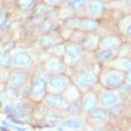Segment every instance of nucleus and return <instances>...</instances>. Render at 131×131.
Returning a JSON list of instances; mask_svg holds the SVG:
<instances>
[{
  "mask_svg": "<svg viewBox=\"0 0 131 131\" xmlns=\"http://www.w3.org/2000/svg\"><path fill=\"white\" fill-rule=\"evenodd\" d=\"M101 35L99 32L96 33H88L85 34L82 40L80 43L81 48L85 51L93 53L99 48V43L100 40Z\"/></svg>",
  "mask_w": 131,
  "mask_h": 131,
  "instance_id": "obj_12",
  "label": "nucleus"
},
{
  "mask_svg": "<svg viewBox=\"0 0 131 131\" xmlns=\"http://www.w3.org/2000/svg\"><path fill=\"white\" fill-rule=\"evenodd\" d=\"M64 42L63 43H60L58 44V45L51 46V47L47 48L46 50L43 51L47 54L49 57H54V58H58L63 59L64 55Z\"/></svg>",
  "mask_w": 131,
  "mask_h": 131,
  "instance_id": "obj_22",
  "label": "nucleus"
},
{
  "mask_svg": "<svg viewBox=\"0 0 131 131\" xmlns=\"http://www.w3.org/2000/svg\"><path fill=\"white\" fill-rule=\"evenodd\" d=\"M125 42L123 37L118 34H107L101 35L99 43V48L106 50H118V48Z\"/></svg>",
  "mask_w": 131,
  "mask_h": 131,
  "instance_id": "obj_6",
  "label": "nucleus"
},
{
  "mask_svg": "<svg viewBox=\"0 0 131 131\" xmlns=\"http://www.w3.org/2000/svg\"><path fill=\"white\" fill-rule=\"evenodd\" d=\"M58 1H59V8L68 5L69 0H58Z\"/></svg>",
  "mask_w": 131,
  "mask_h": 131,
  "instance_id": "obj_38",
  "label": "nucleus"
},
{
  "mask_svg": "<svg viewBox=\"0 0 131 131\" xmlns=\"http://www.w3.org/2000/svg\"><path fill=\"white\" fill-rule=\"evenodd\" d=\"M46 104L52 107H58L63 105L65 102L64 96L62 95L61 93H50L46 99Z\"/></svg>",
  "mask_w": 131,
  "mask_h": 131,
  "instance_id": "obj_25",
  "label": "nucleus"
},
{
  "mask_svg": "<svg viewBox=\"0 0 131 131\" xmlns=\"http://www.w3.org/2000/svg\"><path fill=\"white\" fill-rule=\"evenodd\" d=\"M75 82L80 89H91L97 82V76L93 71H81L75 77Z\"/></svg>",
  "mask_w": 131,
  "mask_h": 131,
  "instance_id": "obj_8",
  "label": "nucleus"
},
{
  "mask_svg": "<svg viewBox=\"0 0 131 131\" xmlns=\"http://www.w3.org/2000/svg\"><path fill=\"white\" fill-rule=\"evenodd\" d=\"M112 1H119V0H112Z\"/></svg>",
  "mask_w": 131,
  "mask_h": 131,
  "instance_id": "obj_40",
  "label": "nucleus"
},
{
  "mask_svg": "<svg viewBox=\"0 0 131 131\" xmlns=\"http://www.w3.org/2000/svg\"><path fill=\"white\" fill-rule=\"evenodd\" d=\"M44 67L46 72L50 75H58L63 72L66 68V64L62 58L49 57L44 63Z\"/></svg>",
  "mask_w": 131,
  "mask_h": 131,
  "instance_id": "obj_13",
  "label": "nucleus"
},
{
  "mask_svg": "<svg viewBox=\"0 0 131 131\" xmlns=\"http://www.w3.org/2000/svg\"><path fill=\"white\" fill-rule=\"evenodd\" d=\"M123 107L122 104H116V105L111 106L110 112H112V114H113L114 116H117L123 112Z\"/></svg>",
  "mask_w": 131,
  "mask_h": 131,
  "instance_id": "obj_32",
  "label": "nucleus"
},
{
  "mask_svg": "<svg viewBox=\"0 0 131 131\" xmlns=\"http://www.w3.org/2000/svg\"><path fill=\"white\" fill-rule=\"evenodd\" d=\"M9 11L7 10L6 8L5 9H0V25H1L2 23L4 21V20H5L7 17L9 16Z\"/></svg>",
  "mask_w": 131,
  "mask_h": 131,
  "instance_id": "obj_36",
  "label": "nucleus"
},
{
  "mask_svg": "<svg viewBox=\"0 0 131 131\" xmlns=\"http://www.w3.org/2000/svg\"><path fill=\"white\" fill-rule=\"evenodd\" d=\"M60 23L61 21L56 17V13L55 16L50 15L48 16L44 17L40 20V21L37 26V31H38L39 35L58 29Z\"/></svg>",
  "mask_w": 131,
  "mask_h": 131,
  "instance_id": "obj_11",
  "label": "nucleus"
},
{
  "mask_svg": "<svg viewBox=\"0 0 131 131\" xmlns=\"http://www.w3.org/2000/svg\"><path fill=\"white\" fill-rule=\"evenodd\" d=\"M117 34L123 37L125 41L130 42L131 38V14L123 15L117 21Z\"/></svg>",
  "mask_w": 131,
  "mask_h": 131,
  "instance_id": "obj_10",
  "label": "nucleus"
},
{
  "mask_svg": "<svg viewBox=\"0 0 131 131\" xmlns=\"http://www.w3.org/2000/svg\"><path fill=\"white\" fill-rule=\"evenodd\" d=\"M14 113V115L17 117H24V112L23 111V109L21 108V106H16L12 109V112Z\"/></svg>",
  "mask_w": 131,
  "mask_h": 131,
  "instance_id": "obj_35",
  "label": "nucleus"
},
{
  "mask_svg": "<svg viewBox=\"0 0 131 131\" xmlns=\"http://www.w3.org/2000/svg\"><path fill=\"white\" fill-rule=\"evenodd\" d=\"M105 65H108L109 68L122 71L127 73L131 70V58H124V57H118L112 59L111 61L105 63Z\"/></svg>",
  "mask_w": 131,
  "mask_h": 131,
  "instance_id": "obj_16",
  "label": "nucleus"
},
{
  "mask_svg": "<svg viewBox=\"0 0 131 131\" xmlns=\"http://www.w3.org/2000/svg\"><path fill=\"white\" fill-rule=\"evenodd\" d=\"M6 8V0H0V9Z\"/></svg>",
  "mask_w": 131,
  "mask_h": 131,
  "instance_id": "obj_39",
  "label": "nucleus"
},
{
  "mask_svg": "<svg viewBox=\"0 0 131 131\" xmlns=\"http://www.w3.org/2000/svg\"><path fill=\"white\" fill-rule=\"evenodd\" d=\"M36 51L33 47L17 46L9 54L11 57V67L27 70L33 65L36 58Z\"/></svg>",
  "mask_w": 131,
  "mask_h": 131,
  "instance_id": "obj_2",
  "label": "nucleus"
},
{
  "mask_svg": "<svg viewBox=\"0 0 131 131\" xmlns=\"http://www.w3.org/2000/svg\"><path fill=\"white\" fill-rule=\"evenodd\" d=\"M93 53L85 51L80 44L71 40L64 42V55L63 61L66 66L75 67L84 63Z\"/></svg>",
  "mask_w": 131,
  "mask_h": 131,
  "instance_id": "obj_1",
  "label": "nucleus"
},
{
  "mask_svg": "<svg viewBox=\"0 0 131 131\" xmlns=\"http://www.w3.org/2000/svg\"><path fill=\"white\" fill-rule=\"evenodd\" d=\"M27 80H28V73L25 70L13 67L10 68L7 81L11 88H18L19 86L25 84Z\"/></svg>",
  "mask_w": 131,
  "mask_h": 131,
  "instance_id": "obj_9",
  "label": "nucleus"
},
{
  "mask_svg": "<svg viewBox=\"0 0 131 131\" xmlns=\"http://www.w3.org/2000/svg\"><path fill=\"white\" fill-rule=\"evenodd\" d=\"M112 90L114 89H110L108 91H105L101 93L100 99V103L102 106H112L118 103L119 101V96L117 93H116L113 92Z\"/></svg>",
  "mask_w": 131,
  "mask_h": 131,
  "instance_id": "obj_19",
  "label": "nucleus"
},
{
  "mask_svg": "<svg viewBox=\"0 0 131 131\" xmlns=\"http://www.w3.org/2000/svg\"><path fill=\"white\" fill-rule=\"evenodd\" d=\"M101 27V20L91 18L88 16H80V25L79 30L83 33H96Z\"/></svg>",
  "mask_w": 131,
  "mask_h": 131,
  "instance_id": "obj_14",
  "label": "nucleus"
},
{
  "mask_svg": "<svg viewBox=\"0 0 131 131\" xmlns=\"http://www.w3.org/2000/svg\"><path fill=\"white\" fill-rule=\"evenodd\" d=\"M0 68H3V69L11 68V57L9 53L0 51Z\"/></svg>",
  "mask_w": 131,
  "mask_h": 131,
  "instance_id": "obj_28",
  "label": "nucleus"
},
{
  "mask_svg": "<svg viewBox=\"0 0 131 131\" xmlns=\"http://www.w3.org/2000/svg\"><path fill=\"white\" fill-rule=\"evenodd\" d=\"M97 105V99L93 94H88L85 96L81 101V108L85 112H92L96 108Z\"/></svg>",
  "mask_w": 131,
  "mask_h": 131,
  "instance_id": "obj_24",
  "label": "nucleus"
},
{
  "mask_svg": "<svg viewBox=\"0 0 131 131\" xmlns=\"http://www.w3.org/2000/svg\"><path fill=\"white\" fill-rule=\"evenodd\" d=\"M107 10L106 3L103 0H88L83 16L101 20Z\"/></svg>",
  "mask_w": 131,
  "mask_h": 131,
  "instance_id": "obj_4",
  "label": "nucleus"
},
{
  "mask_svg": "<svg viewBox=\"0 0 131 131\" xmlns=\"http://www.w3.org/2000/svg\"><path fill=\"white\" fill-rule=\"evenodd\" d=\"M65 41L63 36L61 35L58 29H55L48 33L39 34L38 38V46L42 51H45L47 48L58 44L63 43Z\"/></svg>",
  "mask_w": 131,
  "mask_h": 131,
  "instance_id": "obj_5",
  "label": "nucleus"
},
{
  "mask_svg": "<svg viewBox=\"0 0 131 131\" xmlns=\"http://www.w3.org/2000/svg\"><path fill=\"white\" fill-rule=\"evenodd\" d=\"M0 106H1V102H0Z\"/></svg>",
  "mask_w": 131,
  "mask_h": 131,
  "instance_id": "obj_41",
  "label": "nucleus"
},
{
  "mask_svg": "<svg viewBox=\"0 0 131 131\" xmlns=\"http://www.w3.org/2000/svg\"><path fill=\"white\" fill-rule=\"evenodd\" d=\"M118 88H119L121 94H128L130 93V82L124 80L118 86Z\"/></svg>",
  "mask_w": 131,
  "mask_h": 131,
  "instance_id": "obj_31",
  "label": "nucleus"
},
{
  "mask_svg": "<svg viewBox=\"0 0 131 131\" xmlns=\"http://www.w3.org/2000/svg\"><path fill=\"white\" fill-rule=\"evenodd\" d=\"M68 84V78L63 74L50 75L46 80V88H50L51 90V93H61L62 91L67 88Z\"/></svg>",
  "mask_w": 131,
  "mask_h": 131,
  "instance_id": "obj_7",
  "label": "nucleus"
},
{
  "mask_svg": "<svg viewBox=\"0 0 131 131\" xmlns=\"http://www.w3.org/2000/svg\"><path fill=\"white\" fill-rule=\"evenodd\" d=\"M131 45L130 42L125 41L117 50L118 57H124V58H131Z\"/></svg>",
  "mask_w": 131,
  "mask_h": 131,
  "instance_id": "obj_29",
  "label": "nucleus"
},
{
  "mask_svg": "<svg viewBox=\"0 0 131 131\" xmlns=\"http://www.w3.org/2000/svg\"><path fill=\"white\" fill-rule=\"evenodd\" d=\"M66 124H67L69 127L74 128H77L80 127V123H79L77 121H75V120H68L67 122H66Z\"/></svg>",
  "mask_w": 131,
  "mask_h": 131,
  "instance_id": "obj_37",
  "label": "nucleus"
},
{
  "mask_svg": "<svg viewBox=\"0 0 131 131\" xmlns=\"http://www.w3.org/2000/svg\"><path fill=\"white\" fill-rule=\"evenodd\" d=\"M16 9L21 12H32L39 0H13Z\"/></svg>",
  "mask_w": 131,
  "mask_h": 131,
  "instance_id": "obj_20",
  "label": "nucleus"
},
{
  "mask_svg": "<svg viewBox=\"0 0 131 131\" xmlns=\"http://www.w3.org/2000/svg\"><path fill=\"white\" fill-rule=\"evenodd\" d=\"M17 46V40L13 38L3 39L0 40V51L3 52H8L15 49Z\"/></svg>",
  "mask_w": 131,
  "mask_h": 131,
  "instance_id": "obj_26",
  "label": "nucleus"
},
{
  "mask_svg": "<svg viewBox=\"0 0 131 131\" xmlns=\"http://www.w3.org/2000/svg\"><path fill=\"white\" fill-rule=\"evenodd\" d=\"M91 117L95 120H105L107 118V113L105 111L102 110V109H97V110H93L92 113H91Z\"/></svg>",
  "mask_w": 131,
  "mask_h": 131,
  "instance_id": "obj_30",
  "label": "nucleus"
},
{
  "mask_svg": "<svg viewBox=\"0 0 131 131\" xmlns=\"http://www.w3.org/2000/svg\"><path fill=\"white\" fill-rule=\"evenodd\" d=\"M117 56V50H106V49L98 48L94 52H93V58L98 63L105 64L107 62Z\"/></svg>",
  "mask_w": 131,
  "mask_h": 131,
  "instance_id": "obj_17",
  "label": "nucleus"
},
{
  "mask_svg": "<svg viewBox=\"0 0 131 131\" xmlns=\"http://www.w3.org/2000/svg\"><path fill=\"white\" fill-rule=\"evenodd\" d=\"M46 79L41 76H36L33 79L29 93L34 98L39 99L43 97L46 94Z\"/></svg>",
  "mask_w": 131,
  "mask_h": 131,
  "instance_id": "obj_15",
  "label": "nucleus"
},
{
  "mask_svg": "<svg viewBox=\"0 0 131 131\" xmlns=\"http://www.w3.org/2000/svg\"><path fill=\"white\" fill-rule=\"evenodd\" d=\"M43 2L44 4H46V5L52 7L54 9L59 8V1L58 0H40Z\"/></svg>",
  "mask_w": 131,
  "mask_h": 131,
  "instance_id": "obj_34",
  "label": "nucleus"
},
{
  "mask_svg": "<svg viewBox=\"0 0 131 131\" xmlns=\"http://www.w3.org/2000/svg\"><path fill=\"white\" fill-rule=\"evenodd\" d=\"M61 25L72 31L78 30L79 25H80V16L75 15V16L68 17L61 21Z\"/></svg>",
  "mask_w": 131,
  "mask_h": 131,
  "instance_id": "obj_23",
  "label": "nucleus"
},
{
  "mask_svg": "<svg viewBox=\"0 0 131 131\" xmlns=\"http://www.w3.org/2000/svg\"><path fill=\"white\" fill-rule=\"evenodd\" d=\"M124 72L109 68V70L103 73L101 81L105 88L108 89H117L121 85V83L124 81Z\"/></svg>",
  "mask_w": 131,
  "mask_h": 131,
  "instance_id": "obj_3",
  "label": "nucleus"
},
{
  "mask_svg": "<svg viewBox=\"0 0 131 131\" xmlns=\"http://www.w3.org/2000/svg\"><path fill=\"white\" fill-rule=\"evenodd\" d=\"M68 111L72 114H77L80 112V106L78 105V104L73 102L68 106Z\"/></svg>",
  "mask_w": 131,
  "mask_h": 131,
  "instance_id": "obj_33",
  "label": "nucleus"
},
{
  "mask_svg": "<svg viewBox=\"0 0 131 131\" xmlns=\"http://www.w3.org/2000/svg\"><path fill=\"white\" fill-rule=\"evenodd\" d=\"M88 0H69L68 6L79 16H83Z\"/></svg>",
  "mask_w": 131,
  "mask_h": 131,
  "instance_id": "obj_21",
  "label": "nucleus"
},
{
  "mask_svg": "<svg viewBox=\"0 0 131 131\" xmlns=\"http://www.w3.org/2000/svg\"><path fill=\"white\" fill-rule=\"evenodd\" d=\"M14 25L13 16L11 15L7 17L4 20V21L0 25V38H4V35L9 34V31H11L12 27Z\"/></svg>",
  "mask_w": 131,
  "mask_h": 131,
  "instance_id": "obj_27",
  "label": "nucleus"
},
{
  "mask_svg": "<svg viewBox=\"0 0 131 131\" xmlns=\"http://www.w3.org/2000/svg\"><path fill=\"white\" fill-rule=\"evenodd\" d=\"M57 9H54L52 7H50L48 5H46V4H44L43 2L39 0V2L36 4L35 7L34 8L32 13L34 16L35 18H40V20L42 18L46 16H48L50 15H52L53 13H55Z\"/></svg>",
  "mask_w": 131,
  "mask_h": 131,
  "instance_id": "obj_18",
  "label": "nucleus"
}]
</instances>
